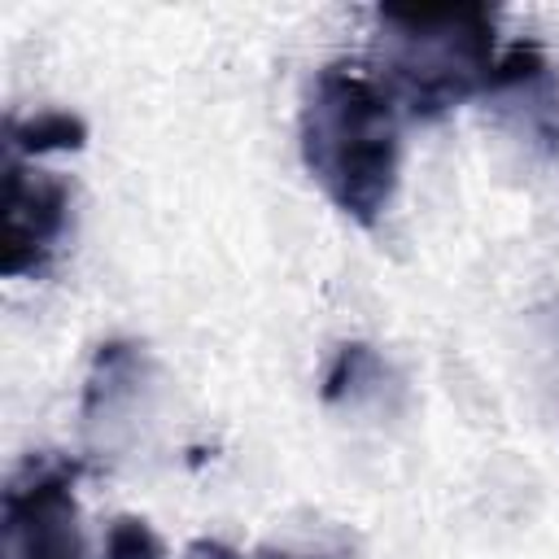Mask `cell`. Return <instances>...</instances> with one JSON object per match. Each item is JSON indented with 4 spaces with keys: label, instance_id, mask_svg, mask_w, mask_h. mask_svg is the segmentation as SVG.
Listing matches in <instances>:
<instances>
[{
    "label": "cell",
    "instance_id": "cell-4",
    "mask_svg": "<svg viewBox=\"0 0 559 559\" xmlns=\"http://www.w3.org/2000/svg\"><path fill=\"white\" fill-rule=\"evenodd\" d=\"M74 188L52 175L35 170L31 162H4V240H0V275H44L70 231Z\"/></svg>",
    "mask_w": 559,
    "mask_h": 559
},
{
    "label": "cell",
    "instance_id": "cell-6",
    "mask_svg": "<svg viewBox=\"0 0 559 559\" xmlns=\"http://www.w3.org/2000/svg\"><path fill=\"white\" fill-rule=\"evenodd\" d=\"M144 345L135 341H105L92 358L87 384H83V419H100L114 406H122L140 380H144Z\"/></svg>",
    "mask_w": 559,
    "mask_h": 559
},
{
    "label": "cell",
    "instance_id": "cell-8",
    "mask_svg": "<svg viewBox=\"0 0 559 559\" xmlns=\"http://www.w3.org/2000/svg\"><path fill=\"white\" fill-rule=\"evenodd\" d=\"M380 380H384L380 354L367 341H345V345H336V354H332V362L323 371V389L319 393H323L328 406H341V402H358Z\"/></svg>",
    "mask_w": 559,
    "mask_h": 559
},
{
    "label": "cell",
    "instance_id": "cell-7",
    "mask_svg": "<svg viewBox=\"0 0 559 559\" xmlns=\"http://www.w3.org/2000/svg\"><path fill=\"white\" fill-rule=\"evenodd\" d=\"M87 144V122L70 109H39L26 118H9L4 122V153L17 162H35L48 153H74Z\"/></svg>",
    "mask_w": 559,
    "mask_h": 559
},
{
    "label": "cell",
    "instance_id": "cell-1",
    "mask_svg": "<svg viewBox=\"0 0 559 559\" xmlns=\"http://www.w3.org/2000/svg\"><path fill=\"white\" fill-rule=\"evenodd\" d=\"M297 144L310 179L345 218L358 227L384 218L397 192L402 131L397 105L367 70L332 61L314 74L301 100Z\"/></svg>",
    "mask_w": 559,
    "mask_h": 559
},
{
    "label": "cell",
    "instance_id": "cell-10",
    "mask_svg": "<svg viewBox=\"0 0 559 559\" xmlns=\"http://www.w3.org/2000/svg\"><path fill=\"white\" fill-rule=\"evenodd\" d=\"M258 559H336V555H293V550H258Z\"/></svg>",
    "mask_w": 559,
    "mask_h": 559
},
{
    "label": "cell",
    "instance_id": "cell-5",
    "mask_svg": "<svg viewBox=\"0 0 559 559\" xmlns=\"http://www.w3.org/2000/svg\"><path fill=\"white\" fill-rule=\"evenodd\" d=\"M489 96L515 109L524 135H533L550 153L559 148V83H555V66L542 52V44H533V39L511 44L498 57Z\"/></svg>",
    "mask_w": 559,
    "mask_h": 559
},
{
    "label": "cell",
    "instance_id": "cell-2",
    "mask_svg": "<svg viewBox=\"0 0 559 559\" xmlns=\"http://www.w3.org/2000/svg\"><path fill=\"white\" fill-rule=\"evenodd\" d=\"M498 57V13L489 4L376 9L371 79L411 118L428 122L472 96H489Z\"/></svg>",
    "mask_w": 559,
    "mask_h": 559
},
{
    "label": "cell",
    "instance_id": "cell-9",
    "mask_svg": "<svg viewBox=\"0 0 559 559\" xmlns=\"http://www.w3.org/2000/svg\"><path fill=\"white\" fill-rule=\"evenodd\" d=\"M105 559H166L162 537L140 515H118L105 533Z\"/></svg>",
    "mask_w": 559,
    "mask_h": 559
},
{
    "label": "cell",
    "instance_id": "cell-3",
    "mask_svg": "<svg viewBox=\"0 0 559 559\" xmlns=\"http://www.w3.org/2000/svg\"><path fill=\"white\" fill-rule=\"evenodd\" d=\"M79 459L35 454L0 493V559H87L74 485Z\"/></svg>",
    "mask_w": 559,
    "mask_h": 559
}]
</instances>
